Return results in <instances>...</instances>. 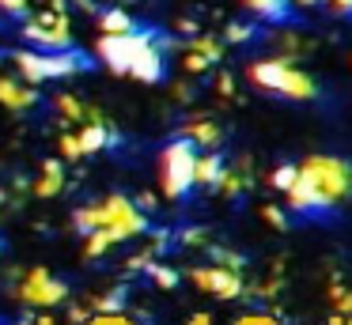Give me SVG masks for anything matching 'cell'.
<instances>
[{
    "mask_svg": "<svg viewBox=\"0 0 352 325\" xmlns=\"http://www.w3.org/2000/svg\"><path fill=\"white\" fill-rule=\"evenodd\" d=\"M292 181H296V166L284 163V166H276V170H273V189H280V193H284Z\"/></svg>",
    "mask_w": 352,
    "mask_h": 325,
    "instance_id": "cell-25",
    "label": "cell"
},
{
    "mask_svg": "<svg viewBox=\"0 0 352 325\" xmlns=\"http://www.w3.org/2000/svg\"><path fill=\"white\" fill-rule=\"evenodd\" d=\"M65 295H69V284L57 280L50 269H31L19 284V299L27 306H57V302H65Z\"/></svg>",
    "mask_w": 352,
    "mask_h": 325,
    "instance_id": "cell-8",
    "label": "cell"
},
{
    "mask_svg": "<svg viewBox=\"0 0 352 325\" xmlns=\"http://www.w3.org/2000/svg\"><path fill=\"white\" fill-rule=\"evenodd\" d=\"M250 76L258 87L265 91H276V95H288V98H314V80L307 72H299L296 65H288V60H258V65H250Z\"/></svg>",
    "mask_w": 352,
    "mask_h": 325,
    "instance_id": "cell-5",
    "label": "cell"
},
{
    "mask_svg": "<svg viewBox=\"0 0 352 325\" xmlns=\"http://www.w3.org/2000/svg\"><path fill=\"white\" fill-rule=\"evenodd\" d=\"M223 159L220 155H197V163H193V186H205V189H216L223 178Z\"/></svg>",
    "mask_w": 352,
    "mask_h": 325,
    "instance_id": "cell-13",
    "label": "cell"
},
{
    "mask_svg": "<svg viewBox=\"0 0 352 325\" xmlns=\"http://www.w3.org/2000/svg\"><path fill=\"white\" fill-rule=\"evenodd\" d=\"M125 302V287H114L110 295H102V299H95V314H118Z\"/></svg>",
    "mask_w": 352,
    "mask_h": 325,
    "instance_id": "cell-21",
    "label": "cell"
},
{
    "mask_svg": "<svg viewBox=\"0 0 352 325\" xmlns=\"http://www.w3.org/2000/svg\"><path fill=\"white\" fill-rule=\"evenodd\" d=\"M61 155H69V159H80V155H84V151H80L76 133H65V136H61Z\"/></svg>",
    "mask_w": 352,
    "mask_h": 325,
    "instance_id": "cell-27",
    "label": "cell"
},
{
    "mask_svg": "<svg viewBox=\"0 0 352 325\" xmlns=\"http://www.w3.org/2000/svg\"><path fill=\"white\" fill-rule=\"evenodd\" d=\"M208 65H212V60H208V57H201V53H186V72H201V68H208Z\"/></svg>",
    "mask_w": 352,
    "mask_h": 325,
    "instance_id": "cell-29",
    "label": "cell"
},
{
    "mask_svg": "<svg viewBox=\"0 0 352 325\" xmlns=\"http://www.w3.org/2000/svg\"><path fill=\"white\" fill-rule=\"evenodd\" d=\"M0 102L8 106V110H31L34 102H38V91L34 87H23V83L16 80H0Z\"/></svg>",
    "mask_w": 352,
    "mask_h": 325,
    "instance_id": "cell-12",
    "label": "cell"
},
{
    "mask_svg": "<svg viewBox=\"0 0 352 325\" xmlns=\"http://www.w3.org/2000/svg\"><path fill=\"white\" fill-rule=\"evenodd\" d=\"M190 280L201 287V291L216 295V299H239L246 291L239 269H223V265H212V269H193Z\"/></svg>",
    "mask_w": 352,
    "mask_h": 325,
    "instance_id": "cell-9",
    "label": "cell"
},
{
    "mask_svg": "<svg viewBox=\"0 0 352 325\" xmlns=\"http://www.w3.org/2000/svg\"><path fill=\"white\" fill-rule=\"evenodd\" d=\"M261 216H265V219H269V223H273V227H280V231H284V227H288V216H284V212L276 208V204H265V208H261Z\"/></svg>",
    "mask_w": 352,
    "mask_h": 325,
    "instance_id": "cell-28",
    "label": "cell"
},
{
    "mask_svg": "<svg viewBox=\"0 0 352 325\" xmlns=\"http://www.w3.org/2000/svg\"><path fill=\"white\" fill-rule=\"evenodd\" d=\"M16 65H19V72L27 76V80H61V76H76V72H84L87 65H91V57H84V53H76L69 45V49H54V53H46V49H19L16 53Z\"/></svg>",
    "mask_w": 352,
    "mask_h": 325,
    "instance_id": "cell-3",
    "label": "cell"
},
{
    "mask_svg": "<svg viewBox=\"0 0 352 325\" xmlns=\"http://www.w3.org/2000/svg\"><path fill=\"white\" fill-rule=\"evenodd\" d=\"M152 42V30H125V34H102L99 42H95V53H99V60H107L110 68H114L118 76H125V68H129V60L137 57L140 45Z\"/></svg>",
    "mask_w": 352,
    "mask_h": 325,
    "instance_id": "cell-7",
    "label": "cell"
},
{
    "mask_svg": "<svg viewBox=\"0 0 352 325\" xmlns=\"http://www.w3.org/2000/svg\"><path fill=\"white\" fill-rule=\"evenodd\" d=\"M61 186H65L61 163H57V159H46V163H42V178L34 181V193H38V197H57V193H61Z\"/></svg>",
    "mask_w": 352,
    "mask_h": 325,
    "instance_id": "cell-14",
    "label": "cell"
},
{
    "mask_svg": "<svg viewBox=\"0 0 352 325\" xmlns=\"http://www.w3.org/2000/svg\"><path fill=\"white\" fill-rule=\"evenodd\" d=\"M329 325H344V322H341V314H337V317H333V322H329Z\"/></svg>",
    "mask_w": 352,
    "mask_h": 325,
    "instance_id": "cell-37",
    "label": "cell"
},
{
    "mask_svg": "<svg viewBox=\"0 0 352 325\" xmlns=\"http://www.w3.org/2000/svg\"><path fill=\"white\" fill-rule=\"evenodd\" d=\"M57 110H61L69 121H80V117L87 113L84 106H80V98H76V95H61V98H57Z\"/></svg>",
    "mask_w": 352,
    "mask_h": 325,
    "instance_id": "cell-23",
    "label": "cell"
},
{
    "mask_svg": "<svg viewBox=\"0 0 352 325\" xmlns=\"http://www.w3.org/2000/svg\"><path fill=\"white\" fill-rule=\"evenodd\" d=\"M216 87H220L223 95H235V83H231V76H220V83H216Z\"/></svg>",
    "mask_w": 352,
    "mask_h": 325,
    "instance_id": "cell-32",
    "label": "cell"
},
{
    "mask_svg": "<svg viewBox=\"0 0 352 325\" xmlns=\"http://www.w3.org/2000/svg\"><path fill=\"white\" fill-rule=\"evenodd\" d=\"M235 325H276V322H273L269 314H243Z\"/></svg>",
    "mask_w": 352,
    "mask_h": 325,
    "instance_id": "cell-30",
    "label": "cell"
},
{
    "mask_svg": "<svg viewBox=\"0 0 352 325\" xmlns=\"http://www.w3.org/2000/svg\"><path fill=\"white\" fill-rule=\"evenodd\" d=\"M76 140H80V151H84V155H95V151H102L107 144H118V133H114V128H107V125H102V117H99V121H91V125L80 128Z\"/></svg>",
    "mask_w": 352,
    "mask_h": 325,
    "instance_id": "cell-11",
    "label": "cell"
},
{
    "mask_svg": "<svg viewBox=\"0 0 352 325\" xmlns=\"http://www.w3.org/2000/svg\"><path fill=\"white\" fill-rule=\"evenodd\" d=\"M329 4L337 8V12H344V15H352V0H329Z\"/></svg>",
    "mask_w": 352,
    "mask_h": 325,
    "instance_id": "cell-33",
    "label": "cell"
},
{
    "mask_svg": "<svg viewBox=\"0 0 352 325\" xmlns=\"http://www.w3.org/2000/svg\"><path fill=\"white\" fill-rule=\"evenodd\" d=\"M118 4H125V0H118Z\"/></svg>",
    "mask_w": 352,
    "mask_h": 325,
    "instance_id": "cell-39",
    "label": "cell"
},
{
    "mask_svg": "<svg viewBox=\"0 0 352 325\" xmlns=\"http://www.w3.org/2000/svg\"><path fill=\"white\" fill-rule=\"evenodd\" d=\"M0 12H8L12 19H27V15H31V4H27V0H0Z\"/></svg>",
    "mask_w": 352,
    "mask_h": 325,
    "instance_id": "cell-26",
    "label": "cell"
},
{
    "mask_svg": "<svg viewBox=\"0 0 352 325\" xmlns=\"http://www.w3.org/2000/svg\"><path fill=\"white\" fill-rule=\"evenodd\" d=\"M38 325H54V317H38Z\"/></svg>",
    "mask_w": 352,
    "mask_h": 325,
    "instance_id": "cell-35",
    "label": "cell"
},
{
    "mask_svg": "<svg viewBox=\"0 0 352 325\" xmlns=\"http://www.w3.org/2000/svg\"><path fill=\"white\" fill-rule=\"evenodd\" d=\"M0 249H4V242H0Z\"/></svg>",
    "mask_w": 352,
    "mask_h": 325,
    "instance_id": "cell-38",
    "label": "cell"
},
{
    "mask_svg": "<svg viewBox=\"0 0 352 325\" xmlns=\"http://www.w3.org/2000/svg\"><path fill=\"white\" fill-rule=\"evenodd\" d=\"M137 23H133L129 12H122V8H110V12L99 15V30L102 34H125V30H133Z\"/></svg>",
    "mask_w": 352,
    "mask_h": 325,
    "instance_id": "cell-17",
    "label": "cell"
},
{
    "mask_svg": "<svg viewBox=\"0 0 352 325\" xmlns=\"http://www.w3.org/2000/svg\"><path fill=\"white\" fill-rule=\"evenodd\" d=\"M303 4H329V0H303Z\"/></svg>",
    "mask_w": 352,
    "mask_h": 325,
    "instance_id": "cell-36",
    "label": "cell"
},
{
    "mask_svg": "<svg viewBox=\"0 0 352 325\" xmlns=\"http://www.w3.org/2000/svg\"><path fill=\"white\" fill-rule=\"evenodd\" d=\"M23 34L31 38L38 49L54 53V49H69L72 34H69V15L61 12V4H54L50 12H38V19H31L23 27Z\"/></svg>",
    "mask_w": 352,
    "mask_h": 325,
    "instance_id": "cell-6",
    "label": "cell"
},
{
    "mask_svg": "<svg viewBox=\"0 0 352 325\" xmlns=\"http://www.w3.org/2000/svg\"><path fill=\"white\" fill-rule=\"evenodd\" d=\"M148 276H152L155 284L163 287V291H170V287H178V272L170 269V265H148Z\"/></svg>",
    "mask_w": 352,
    "mask_h": 325,
    "instance_id": "cell-22",
    "label": "cell"
},
{
    "mask_svg": "<svg viewBox=\"0 0 352 325\" xmlns=\"http://www.w3.org/2000/svg\"><path fill=\"white\" fill-rule=\"evenodd\" d=\"M190 49H193V53H201V57H208V60L216 65V60H220V53H223V45L216 42V38H208V34H197V38L190 42Z\"/></svg>",
    "mask_w": 352,
    "mask_h": 325,
    "instance_id": "cell-19",
    "label": "cell"
},
{
    "mask_svg": "<svg viewBox=\"0 0 352 325\" xmlns=\"http://www.w3.org/2000/svg\"><path fill=\"white\" fill-rule=\"evenodd\" d=\"M193 163H197V144L193 140H175L163 148L160 155V186L167 201H178V197L190 193L193 186Z\"/></svg>",
    "mask_w": 352,
    "mask_h": 325,
    "instance_id": "cell-4",
    "label": "cell"
},
{
    "mask_svg": "<svg viewBox=\"0 0 352 325\" xmlns=\"http://www.w3.org/2000/svg\"><path fill=\"white\" fill-rule=\"evenodd\" d=\"M190 325H208V314H193V322Z\"/></svg>",
    "mask_w": 352,
    "mask_h": 325,
    "instance_id": "cell-34",
    "label": "cell"
},
{
    "mask_svg": "<svg viewBox=\"0 0 352 325\" xmlns=\"http://www.w3.org/2000/svg\"><path fill=\"white\" fill-rule=\"evenodd\" d=\"M186 140L216 148V144L223 140V133H220V125H212V121H190V125H186Z\"/></svg>",
    "mask_w": 352,
    "mask_h": 325,
    "instance_id": "cell-16",
    "label": "cell"
},
{
    "mask_svg": "<svg viewBox=\"0 0 352 325\" xmlns=\"http://www.w3.org/2000/svg\"><path fill=\"white\" fill-rule=\"evenodd\" d=\"M223 38H228V42H250V38H254V27H250V23H228Z\"/></svg>",
    "mask_w": 352,
    "mask_h": 325,
    "instance_id": "cell-24",
    "label": "cell"
},
{
    "mask_svg": "<svg viewBox=\"0 0 352 325\" xmlns=\"http://www.w3.org/2000/svg\"><path fill=\"white\" fill-rule=\"evenodd\" d=\"M243 4L250 8L258 19H265V23H284V19H288V12H292L288 0H243Z\"/></svg>",
    "mask_w": 352,
    "mask_h": 325,
    "instance_id": "cell-15",
    "label": "cell"
},
{
    "mask_svg": "<svg viewBox=\"0 0 352 325\" xmlns=\"http://www.w3.org/2000/svg\"><path fill=\"white\" fill-rule=\"evenodd\" d=\"M329 299H333V306L341 317H352V291L344 284H329Z\"/></svg>",
    "mask_w": 352,
    "mask_h": 325,
    "instance_id": "cell-20",
    "label": "cell"
},
{
    "mask_svg": "<svg viewBox=\"0 0 352 325\" xmlns=\"http://www.w3.org/2000/svg\"><path fill=\"white\" fill-rule=\"evenodd\" d=\"M182 242H186V246H205V231H186Z\"/></svg>",
    "mask_w": 352,
    "mask_h": 325,
    "instance_id": "cell-31",
    "label": "cell"
},
{
    "mask_svg": "<svg viewBox=\"0 0 352 325\" xmlns=\"http://www.w3.org/2000/svg\"><path fill=\"white\" fill-rule=\"evenodd\" d=\"M76 227L84 234L95 231V227H107L118 242L133 238V234L152 231V227H148V216L129 201V197H122V193H110L102 204H87V208H80L76 212Z\"/></svg>",
    "mask_w": 352,
    "mask_h": 325,
    "instance_id": "cell-1",
    "label": "cell"
},
{
    "mask_svg": "<svg viewBox=\"0 0 352 325\" xmlns=\"http://www.w3.org/2000/svg\"><path fill=\"white\" fill-rule=\"evenodd\" d=\"M114 242H118V238L107 231V227H95V231H87V249H84V254H87V257H99V254H107Z\"/></svg>",
    "mask_w": 352,
    "mask_h": 325,
    "instance_id": "cell-18",
    "label": "cell"
},
{
    "mask_svg": "<svg viewBox=\"0 0 352 325\" xmlns=\"http://www.w3.org/2000/svg\"><path fill=\"white\" fill-rule=\"evenodd\" d=\"M163 68H167V60H163L160 45H155V38L148 45H140L137 57L129 60V68H125V76H133V80L140 83H160L163 80Z\"/></svg>",
    "mask_w": 352,
    "mask_h": 325,
    "instance_id": "cell-10",
    "label": "cell"
},
{
    "mask_svg": "<svg viewBox=\"0 0 352 325\" xmlns=\"http://www.w3.org/2000/svg\"><path fill=\"white\" fill-rule=\"evenodd\" d=\"M296 170H299V178H303L307 186L314 189L322 212L333 208V204H341L344 197H352V166L344 163V159L311 155V159H303Z\"/></svg>",
    "mask_w": 352,
    "mask_h": 325,
    "instance_id": "cell-2",
    "label": "cell"
}]
</instances>
